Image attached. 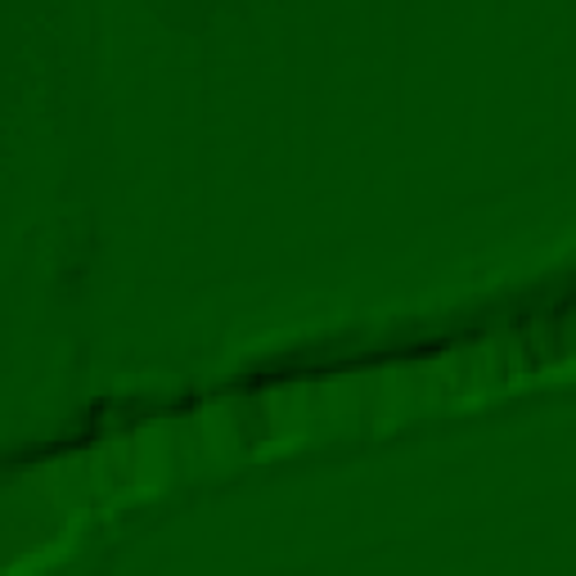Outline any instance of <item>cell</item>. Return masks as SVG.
<instances>
[{
  "instance_id": "obj_1",
  "label": "cell",
  "mask_w": 576,
  "mask_h": 576,
  "mask_svg": "<svg viewBox=\"0 0 576 576\" xmlns=\"http://www.w3.org/2000/svg\"><path fill=\"white\" fill-rule=\"evenodd\" d=\"M527 378H536L531 351L522 342V329H504V360H500V383L504 387H522Z\"/></svg>"
},
{
  "instance_id": "obj_2",
  "label": "cell",
  "mask_w": 576,
  "mask_h": 576,
  "mask_svg": "<svg viewBox=\"0 0 576 576\" xmlns=\"http://www.w3.org/2000/svg\"><path fill=\"white\" fill-rule=\"evenodd\" d=\"M171 455H176V459H203V455H198L194 410H176V414H171Z\"/></svg>"
}]
</instances>
